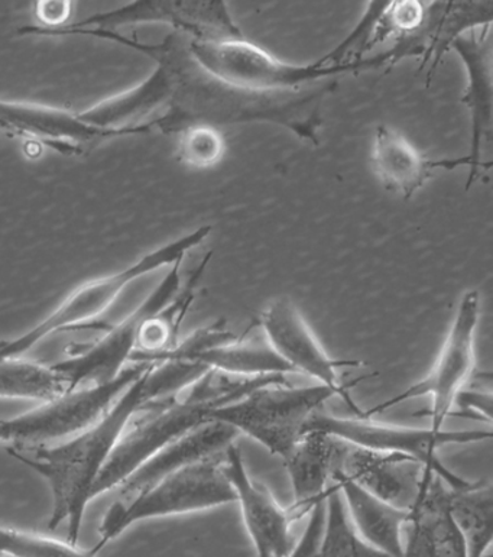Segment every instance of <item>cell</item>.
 <instances>
[{
	"label": "cell",
	"instance_id": "6da1fadb",
	"mask_svg": "<svg viewBox=\"0 0 493 557\" xmlns=\"http://www.w3.org/2000/svg\"><path fill=\"white\" fill-rule=\"evenodd\" d=\"M151 55L173 70V111L161 117V128L192 125L270 124L315 145L320 144L324 100L347 74L390 67V57L347 64H289L245 37L226 41L167 39Z\"/></svg>",
	"mask_w": 493,
	"mask_h": 557
},
{
	"label": "cell",
	"instance_id": "7a4b0ae2",
	"mask_svg": "<svg viewBox=\"0 0 493 557\" xmlns=\"http://www.w3.org/2000/svg\"><path fill=\"white\" fill-rule=\"evenodd\" d=\"M206 372L200 363L178 359L151 363L95 424L76 436L57 445L7 447L13 459L33 469L50 486L52 511L48 528L67 525V542L78 545L96 482L132 416L145 403L184 392Z\"/></svg>",
	"mask_w": 493,
	"mask_h": 557
},
{
	"label": "cell",
	"instance_id": "3957f363",
	"mask_svg": "<svg viewBox=\"0 0 493 557\" xmlns=\"http://www.w3.org/2000/svg\"><path fill=\"white\" fill-rule=\"evenodd\" d=\"M492 2H371L362 20V51L393 42L391 67L404 59L430 65L427 85L461 35L492 25Z\"/></svg>",
	"mask_w": 493,
	"mask_h": 557
},
{
	"label": "cell",
	"instance_id": "277c9868",
	"mask_svg": "<svg viewBox=\"0 0 493 557\" xmlns=\"http://www.w3.org/2000/svg\"><path fill=\"white\" fill-rule=\"evenodd\" d=\"M224 456L180 468L138 493L121 494L101 520L99 542L91 547L94 554L99 555L109 543L143 521L193 515L235 503V491L224 471Z\"/></svg>",
	"mask_w": 493,
	"mask_h": 557
},
{
	"label": "cell",
	"instance_id": "5b68a950",
	"mask_svg": "<svg viewBox=\"0 0 493 557\" xmlns=\"http://www.w3.org/2000/svg\"><path fill=\"white\" fill-rule=\"evenodd\" d=\"M210 234L211 226L198 227L173 243L145 253L138 261L132 262L118 273L87 281L74 289L54 311L33 329L22 333L15 339L0 342V358H22V355L28 354L30 349L56 333L82 329L85 324L94 323V320L99 319L114 305L132 283L153 271L183 261L187 253L209 238Z\"/></svg>",
	"mask_w": 493,
	"mask_h": 557
},
{
	"label": "cell",
	"instance_id": "8992f818",
	"mask_svg": "<svg viewBox=\"0 0 493 557\" xmlns=\"http://www.w3.org/2000/svg\"><path fill=\"white\" fill-rule=\"evenodd\" d=\"M213 410L215 406L206 398L197 383L174 396L145 403L132 416L101 471L95 485L94 499L122 486L171 443L209 423Z\"/></svg>",
	"mask_w": 493,
	"mask_h": 557
},
{
	"label": "cell",
	"instance_id": "52a82bcc",
	"mask_svg": "<svg viewBox=\"0 0 493 557\" xmlns=\"http://www.w3.org/2000/svg\"><path fill=\"white\" fill-rule=\"evenodd\" d=\"M317 430L349 443L362 449L385 451L407 456L420 462L434 473L451 490H464L473 481L452 472L439 458V450L451 445H473L490 441L491 429L477 430H433L430 428H409V425L385 424L372 419L338 418V416L319 413L312 416L306 425V432ZM304 432V433H306Z\"/></svg>",
	"mask_w": 493,
	"mask_h": 557
},
{
	"label": "cell",
	"instance_id": "ba28073f",
	"mask_svg": "<svg viewBox=\"0 0 493 557\" xmlns=\"http://www.w3.org/2000/svg\"><path fill=\"white\" fill-rule=\"evenodd\" d=\"M333 397L337 394L321 384L310 387L272 384L211 411L210 420L231 425L271 455L285 459L303 437L308 421Z\"/></svg>",
	"mask_w": 493,
	"mask_h": 557
},
{
	"label": "cell",
	"instance_id": "9c48e42d",
	"mask_svg": "<svg viewBox=\"0 0 493 557\" xmlns=\"http://www.w3.org/2000/svg\"><path fill=\"white\" fill-rule=\"evenodd\" d=\"M148 366H130L110 383L70 389L17 418L0 420V445L48 446L76 436L95 424Z\"/></svg>",
	"mask_w": 493,
	"mask_h": 557
},
{
	"label": "cell",
	"instance_id": "30bf717a",
	"mask_svg": "<svg viewBox=\"0 0 493 557\" xmlns=\"http://www.w3.org/2000/svg\"><path fill=\"white\" fill-rule=\"evenodd\" d=\"M479 318L481 294L477 289H469L460 298L446 341L429 375L390 400L363 411L362 419H372L412 398L430 397V409L422 411V414L430 419V429L443 430L444 421L453 416L457 394L472 376Z\"/></svg>",
	"mask_w": 493,
	"mask_h": 557
},
{
	"label": "cell",
	"instance_id": "8fae6325",
	"mask_svg": "<svg viewBox=\"0 0 493 557\" xmlns=\"http://www.w3.org/2000/svg\"><path fill=\"white\" fill-rule=\"evenodd\" d=\"M182 264L183 261H178L171 265L164 280L145 298L143 305L122 322L109 327L100 339L54 363L72 389L110 383L131 366L144 324L164 309L182 289Z\"/></svg>",
	"mask_w": 493,
	"mask_h": 557
},
{
	"label": "cell",
	"instance_id": "7c38bea8",
	"mask_svg": "<svg viewBox=\"0 0 493 557\" xmlns=\"http://www.w3.org/2000/svg\"><path fill=\"white\" fill-rule=\"evenodd\" d=\"M257 324L262 329L268 344L292 368L294 374L310 376L317 384L332 388L337 397L346 403L355 418H363V410L350 397V392L360 381L371 379L373 375L362 376L352 383H342L338 370L360 367L362 362L330 357L292 298H274L262 310Z\"/></svg>",
	"mask_w": 493,
	"mask_h": 557
},
{
	"label": "cell",
	"instance_id": "4fadbf2b",
	"mask_svg": "<svg viewBox=\"0 0 493 557\" xmlns=\"http://www.w3.org/2000/svg\"><path fill=\"white\" fill-rule=\"evenodd\" d=\"M224 471L257 557H287L296 545L292 525L301 516L292 506H281L268 486L249 475L236 445L229 447L224 456Z\"/></svg>",
	"mask_w": 493,
	"mask_h": 557
},
{
	"label": "cell",
	"instance_id": "5bb4252c",
	"mask_svg": "<svg viewBox=\"0 0 493 557\" xmlns=\"http://www.w3.org/2000/svg\"><path fill=\"white\" fill-rule=\"evenodd\" d=\"M153 128H160V120L126 129H99L65 109L0 100V129L46 143L59 152L78 153L96 140L144 134Z\"/></svg>",
	"mask_w": 493,
	"mask_h": 557
},
{
	"label": "cell",
	"instance_id": "9a60e30c",
	"mask_svg": "<svg viewBox=\"0 0 493 557\" xmlns=\"http://www.w3.org/2000/svg\"><path fill=\"white\" fill-rule=\"evenodd\" d=\"M337 472L382 502L407 511L412 510L420 499L427 480L434 475L420 462L407 456L352 445L347 446Z\"/></svg>",
	"mask_w": 493,
	"mask_h": 557
},
{
	"label": "cell",
	"instance_id": "2e32d148",
	"mask_svg": "<svg viewBox=\"0 0 493 557\" xmlns=\"http://www.w3.org/2000/svg\"><path fill=\"white\" fill-rule=\"evenodd\" d=\"M460 55L468 74V86L460 99L472 117V148H470V175L466 188L472 186L479 170L491 169V162L482 161V148L492 134V38L491 25L461 35L452 46Z\"/></svg>",
	"mask_w": 493,
	"mask_h": 557
},
{
	"label": "cell",
	"instance_id": "e0dca14e",
	"mask_svg": "<svg viewBox=\"0 0 493 557\" xmlns=\"http://www.w3.org/2000/svg\"><path fill=\"white\" fill-rule=\"evenodd\" d=\"M347 443L328 433L310 430L303 434L284 460L294 494L292 507L299 516L310 515L328 498L334 473L341 469Z\"/></svg>",
	"mask_w": 493,
	"mask_h": 557
},
{
	"label": "cell",
	"instance_id": "ac0fdd59",
	"mask_svg": "<svg viewBox=\"0 0 493 557\" xmlns=\"http://www.w3.org/2000/svg\"><path fill=\"white\" fill-rule=\"evenodd\" d=\"M371 164L386 190L409 200L426 186L434 170L469 166V158L431 160L422 156L398 131L381 125L373 137Z\"/></svg>",
	"mask_w": 493,
	"mask_h": 557
},
{
	"label": "cell",
	"instance_id": "d6986e66",
	"mask_svg": "<svg viewBox=\"0 0 493 557\" xmlns=\"http://www.w3.org/2000/svg\"><path fill=\"white\" fill-rule=\"evenodd\" d=\"M447 486L435 475L427 480L409 511L407 537L400 557H470L464 537L446 507Z\"/></svg>",
	"mask_w": 493,
	"mask_h": 557
},
{
	"label": "cell",
	"instance_id": "ffe728a7",
	"mask_svg": "<svg viewBox=\"0 0 493 557\" xmlns=\"http://www.w3.org/2000/svg\"><path fill=\"white\" fill-rule=\"evenodd\" d=\"M333 484L341 491L347 519L360 541L385 557H400L409 511L382 502L341 472L334 473Z\"/></svg>",
	"mask_w": 493,
	"mask_h": 557
},
{
	"label": "cell",
	"instance_id": "44dd1931",
	"mask_svg": "<svg viewBox=\"0 0 493 557\" xmlns=\"http://www.w3.org/2000/svg\"><path fill=\"white\" fill-rule=\"evenodd\" d=\"M175 95L173 70L164 61L143 83L123 91L86 111L78 112L82 120L99 129L118 131L139 126V121L171 107Z\"/></svg>",
	"mask_w": 493,
	"mask_h": 557
},
{
	"label": "cell",
	"instance_id": "7402d4cb",
	"mask_svg": "<svg viewBox=\"0 0 493 557\" xmlns=\"http://www.w3.org/2000/svg\"><path fill=\"white\" fill-rule=\"evenodd\" d=\"M237 437H239V433L231 425L211 420L171 443L169 447L148 460L122 485L121 494L138 493L180 468L211 458V456L226 454L229 447L235 445Z\"/></svg>",
	"mask_w": 493,
	"mask_h": 557
},
{
	"label": "cell",
	"instance_id": "603a6c76",
	"mask_svg": "<svg viewBox=\"0 0 493 557\" xmlns=\"http://www.w3.org/2000/svg\"><path fill=\"white\" fill-rule=\"evenodd\" d=\"M132 22H167L187 37L201 41H226L242 38L239 26L223 2H135Z\"/></svg>",
	"mask_w": 493,
	"mask_h": 557
},
{
	"label": "cell",
	"instance_id": "cb8c5ba5",
	"mask_svg": "<svg viewBox=\"0 0 493 557\" xmlns=\"http://www.w3.org/2000/svg\"><path fill=\"white\" fill-rule=\"evenodd\" d=\"M210 258L211 252L207 253L201 264L193 271L177 296L144 324L131 366H147V363L165 361L177 348L180 329L195 301L198 281L205 273Z\"/></svg>",
	"mask_w": 493,
	"mask_h": 557
},
{
	"label": "cell",
	"instance_id": "d4e9b609",
	"mask_svg": "<svg viewBox=\"0 0 493 557\" xmlns=\"http://www.w3.org/2000/svg\"><path fill=\"white\" fill-rule=\"evenodd\" d=\"M446 507L459 529L470 557H491L493 541V486L477 481L468 488L446 490Z\"/></svg>",
	"mask_w": 493,
	"mask_h": 557
},
{
	"label": "cell",
	"instance_id": "484cf974",
	"mask_svg": "<svg viewBox=\"0 0 493 557\" xmlns=\"http://www.w3.org/2000/svg\"><path fill=\"white\" fill-rule=\"evenodd\" d=\"M192 362L209 370L239 376H270L294 374L268 344L266 337L246 339V333L229 344L214 346L196 355Z\"/></svg>",
	"mask_w": 493,
	"mask_h": 557
},
{
	"label": "cell",
	"instance_id": "4316f807",
	"mask_svg": "<svg viewBox=\"0 0 493 557\" xmlns=\"http://www.w3.org/2000/svg\"><path fill=\"white\" fill-rule=\"evenodd\" d=\"M70 389L69 381L56 366L24 358H0V398L44 403Z\"/></svg>",
	"mask_w": 493,
	"mask_h": 557
},
{
	"label": "cell",
	"instance_id": "83f0119b",
	"mask_svg": "<svg viewBox=\"0 0 493 557\" xmlns=\"http://www.w3.org/2000/svg\"><path fill=\"white\" fill-rule=\"evenodd\" d=\"M320 557H385L360 541L355 533L336 484L332 485L325 498V528Z\"/></svg>",
	"mask_w": 493,
	"mask_h": 557
},
{
	"label": "cell",
	"instance_id": "f1b7e54d",
	"mask_svg": "<svg viewBox=\"0 0 493 557\" xmlns=\"http://www.w3.org/2000/svg\"><path fill=\"white\" fill-rule=\"evenodd\" d=\"M0 556L3 557H98L94 550L47 534L0 525Z\"/></svg>",
	"mask_w": 493,
	"mask_h": 557
},
{
	"label": "cell",
	"instance_id": "f546056e",
	"mask_svg": "<svg viewBox=\"0 0 493 557\" xmlns=\"http://www.w3.org/2000/svg\"><path fill=\"white\" fill-rule=\"evenodd\" d=\"M226 153V139L215 126L192 125L182 129L178 140V160L192 169L218 165Z\"/></svg>",
	"mask_w": 493,
	"mask_h": 557
},
{
	"label": "cell",
	"instance_id": "4dcf8cb0",
	"mask_svg": "<svg viewBox=\"0 0 493 557\" xmlns=\"http://www.w3.org/2000/svg\"><path fill=\"white\" fill-rule=\"evenodd\" d=\"M308 523L287 557H320L325 528V499L310 511Z\"/></svg>",
	"mask_w": 493,
	"mask_h": 557
},
{
	"label": "cell",
	"instance_id": "1f68e13d",
	"mask_svg": "<svg viewBox=\"0 0 493 557\" xmlns=\"http://www.w3.org/2000/svg\"><path fill=\"white\" fill-rule=\"evenodd\" d=\"M455 405L461 409L459 418L466 416V418L479 419L486 421L490 425L492 424L493 396L491 384L483 385L479 381V385H473L470 389L461 388L456 396Z\"/></svg>",
	"mask_w": 493,
	"mask_h": 557
},
{
	"label": "cell",
	"instance_id": "d6a6232c",
	"mask_svg": "<svg viewBox=\"0 0 493 557\" xmlns=\"http://www.w3.org/2000/svg\"><path fill=\"white\" fill-rule=\"evenodd\" d=\"M72 3L70 2H38L35 4V13L37 17L42 22L44 26H54V29H59L63 26L72 13ZM44 28V29H46Z\"/></svg>",
	"mask_w": 493,
	"mask_h": 557
},
{
	"label": "cell",
	"instance_id": "836d02e7",
	"mask_svg": "<svg viewBox=\"0 0 493 557\" xmlns=\"http://www.w3.org/2000/svg\"><path fill=\"white\" fill-rule=\"evenodd\" d=\"M0 557H3V556H0Z\"/></svg>",
	"mask_w": 493,
	"mask_h": 557
}]
</instances>
